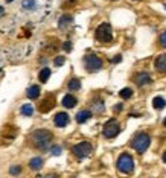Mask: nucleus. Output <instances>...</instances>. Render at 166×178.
<instances>
[{
    "instance_id": "10",
    "label": "nucleus",
    "mask_w": 166,
    "mask_h": 178,
    "mask_svg": "<svg viewBox=\"0 0 166 178\" xmlns=\"http://www.w3.org/2000/svg\"><path fill=\"white\" fill-rule=\"evenodd\" d=\"M53 123L58 127V128H63L69 123V114L67 113H58L55 117H53Z\"/></svg>"
},
{
    "instance_id": "14",
    "label": "nucleus",
    "mask_w": 166,
    "mask_h": 178,
    "mask_svg": "<svg viewBox=\"0 0 166 178\" xmlns=\"http://www.w3.org/2000/svg\"><path fill=\"white\" fill-rule=\"evenodd\" d=\"M90 117H91V113H90L88 110H83V111H79V113L76 114V122H78V123H84V122H87Z\"/></svg>"
},
{
    "instance_id": "8",
    "label": "nucleus",
    "mask_w": 166,
    "mask_h": 178,
    "mask_svg": "<svg viewBox=\"0 0 166 178\" xmlns=\"http://www.w3.org/2000/svg\"><path fill=\"white\" fill-rule=\"evenodd\" d=\"M53 107H55V96L53 94H49V96H46L43 99V102L38 105V110H40V113H47Z\"/></svg>"
},
{
    "instance_id": "9",
    "label": "nucleus",
    "mask_w": 166,
    "mask_h": 178,
    "mask_svg": "<svg viewBox=\"0 0 166 178\" xmlns=\"http://www.w3.org/2000/svg\"><path fill=\"white\" fill-rule=\"evenodd\" d=\"M134 82H136L139 87H145V85L151 84V75L146 73V72H142V73H139V75L134 76Z\"/></svg>"
},
{
    "instance_id": "22",
    "label": "nucleus",
    "mask_w": 166,
    "mask_h": 178,
    "mask_svg": "<svg viewBox=\"0 0 166 178\" xmlns=\"http://www.w3.org/2000/svg\"><path fill=\"white\" fill-rule=\"evenodd\" d=\"M72 23V17L70 15H63L61 18H60V28L61 29H64L67 25H70Z\"/></svg>"
},
{
    "instance_id": "7",
    "label": "nucleus",
    "mask_w": 166,
    "mask_h": 178,
    "mask_svg": "<svg viewBox=\"0 0 166 178\" xmlns=\"http://www.w3.org/2000/svg\"><path fill=\"white\" fill-rule=\"evenodd\" d=\"M119 131H121V127H119V123L116 122V119H110V120L104 125V130H102L104 137H107V138L116 137V135L119 134Z\"/></svg>"
},
{
    "instance_id": "3",
    "label": "nucleus",
    "mask_w": 166,
    "mask_h": 178,
    "mask_svg": "<svg viewBox=\"0 0 166 178\" xmlns=\"http://www.w3.org/2000/svg\"><path fill=\"white\" fill-rule=\"evenodd\" d=\"M118 169L122 172V174H131L134 171V160L129 154L124 152L119 160H118Z\"/></svg>"
},
{
    "instance_id": "2",
    "label": "nucleus",
    "mask_w": 166,
    "mask_h": 178,
    "mask_svg": "<svg viewBox=\"0 0 166 178\" xmlns=\"http://www.w3.org/2000/svg\"><path fill=\"white\" fill-rule=\"evenodd\" d=\"M149 143H151V137H149V134H146V133L136 134L134 138L131 140V146H133L139 154H143V152L149 148Z\"/></svg>"
},
{
    "instance_id": "13",
    "label": "nucleus",
    "mask_w": 166,
    "mask_h": 178,
    "mask_svg": "<svg viewBox=\"0 0 166 178\" xmlns=\"http://www.w3.org/2000/svg\"><path fill=\"white\" fill-rule=\"evenodd\" d=\"M21 8H23V11H35L37 8H38V2L37 0H23L21 2Z\"/></svg>"
},
{
    "instance_id": "32",
    "label": "nucleus",
    "mask_w": 166,
    "mask_h": 178,
    "mask_svg": "<svg viewBox=\"0 0 166 178\" xmlns=\"http://www.w3.org/2000/svg\"><path fill=\"white\" fill-rule=\"evenodd\" d=\"M5 14V9H3V6H0V17Z\"/></svg>"
},
{
    "instance_id": "35",
    "label": "nucleus",
    "mask_w": 166,
    "mask_h": 178,
    "mask_svg": "<svg viewBox=\"0 0 166 178\" xmlns=\"http://www.w3.org/2000/svg\"><path fill=\"white\" fill-rule=\"evenodd\" d=\"M163 125H165V127H166V117H165V120H163Z\"/></svg>"
},
{
    "instance_id": "29",
    "label": "nucleus",
    "mask_w": 166,
    "mask_h": 178,
    "mask_svg": "<svg viewBox=\"0 0 166 178\" xmlns=\"http://www.w3.org/2000/svg\"><path fill=\"white\" fill-rule=\"evenodd\" d=\"M63 49H64L66 52H70V50H72V43H70V41H66V43L63 44Z\"/></svg>"
},
{
    "instance_id": "11",
    "label": "nucleus",
    "mask_w": 166,
    "mask_h": 178,
    "mask_svg": "<svg viewBox=\"0 0 166 178\" xmlns=\"http://www.w3.org/2000/svg\"><path fill=\"white\" fill-rule=\"evenodd\" d=\"M156 69L160 73H166V53H162L156 59Z\"/></svg>"
},
{
    "instance_id": "18",
    "label": "nucleus",
    "mask_w": 166,
    "mask_h": 178,
    "mask_svg": "<svg viewBox=\"0 0 166 178\" xmlns=\"http://www.w3.org/2000/svg\"><path fill=\"white\" fill-rule=\"evenodd\" d=\"M2 135H5L8 140H12V138L17 135V130L12 128V127H5V130L2 131Z\"/></svg>"
},
{
    "instance_id": "17",
    "label": "nucleus",
    "mask_w": 166,
    "mask_h": 178,
    "mask_svg": "<svg viewBox=\"0 0 166 178\" xmlns=\"http://www.w3.org/2000/svg\"><path fill=\"white\" fill-rule=\"evenodd\" d=\"M29 168H31L32 171H40L43 168V158H40V157L32 158V160L29 161Z\"/></svg>"
},
{
    "instance_id": "26",
    "label": "nucleus",
    "mask_w": 166,
    "mask_h": 178,
    "mask_svg": "<svg viewBox=\"0 0 166 178\" xmlns=\"http://www.w3.org/2000/svg\"><path fill=\"white\" fill-rule=\"evenodd\" d=\"M20 172H21V168H20V166H12V168L9 169V174H11V175H18Z\"/></svg>"
},
{
    "instance_id": "25",
    "label": "nucleus",
    "mask_w": 166,
    "mask_h": 178,
    "mask_svg": "<svg viewBox=\"0 0 166 178\" xmlns=\"http://www.w3.org/2000/svg\"><path fill=\"white\" fill-rule=\"evenodd\" d=\"M50 154H52V155H60V154H61V146H58V145L52 146V148H50Z\"/></svg>"
},
{
    "instance_id": "24",
    "label": "nucleus",
    "mask_w": 166,
    "mask_h": 178,
    "mask_svg": "<svg viewBox=\"0 0 166 178\" xmlns=\"http://www.w3.org/2000/svg\"><path fill=\"white\" fill-rule=\"evenodd\" d=\"M119 96H121L122 99H129V97L133 96V90L131 89H122L121 90V93H119Z\"/></svg>"
},
{
    "instance_id": "33",
    "label": "nucleus",
    "mask_w": 166,
    "mask_h": 178,
    "mask_svg": "<svg viewBox=\"0 0 166 178\" xmlns=\"http://www.w3.org/2000/svg\"><path fill=\"white\" fill-rule=\"evenodd\" d=\"M46 178H58V177H56V175H47Z\"/></svg>"
},
{
    "instance_id": "31",
    "label": "nucleus",
    "mask_w": 166,
    "mask_h": 178,
    "mask_svg": "<svg viewBox=\"0 0 166 178\" xmlns=\"http://www.w3.org/2000/svg\"><path fill=\"white\" fill-rule=\"evenodd\" d=\"M121 110H122V104H118V105L114 107V111H118V113H119Z\"/></svg>"
},
{
    "instance_id": "21",
    "label": "nucleus",
    "mask_w": 166,
    "mask_h": 178,
    "mask_svg": "<svg viewBox=\"0 0 166 178\" xmlns=\"http://www.w3.org/2000/svg\"><path fill=\"white\" fill-rule=\"evenodd\" d=\"M21 114H23V116H32V114H34V107H32L31 104H25V105L21 107Z\"/></svg>"
},
{
    "instance_id": "16",
    "label": "nucleus",
    "mask_w": 166,
    "mask_h": 178,
    "mask_svg": "<svg viewBox=\"0 0 166 178\" xmlns=\"http://www.w3.org/2000/svg\"><path fill=\"white\" fill-rule=\"evenodd\" d=\"M152 107H154L156 110H162V108H165L166 107L165 97H162V96H156V97L152 99Z\"/></svg>"
},
{
    "instance_id": "36",
    "label": "nucleus",
    "mask_w": 166,
    "mask_h": 178,
    "mask_svg": "<svg viewBox=\"0 0 166 178\" xmlns=\"http://www.w3.org/2000/svg\"><path fill=\"white\" fill-rule=\"evenodd\" d=\"M6 2H12V0H6Z\"/></svg>"
},
{
    "instance_id": "6",
    "label": "nucleus",
    "mask_w": 166,
    "mask_h": 178,
    "mask_svg": "<svg viewBox=\"0 0 166 178\" xmlns=\"http://www.w3.org/2000/svg\"><path fill=\"white\" fill-rule=\"evenodd\" d=\"M84 66L88 72H98V70L102 69V61L96 55H87L84 58Z\"/></svg>"
},
{
    "instance_id": "28",
    "label": "nucleus",
    "mask_w": 166,
    "mask_h": 178,
    "mask_svg": "<svg viewBox=\"0 0 166 178\" xmlns=\"http://www.w3.org/2000/svg\"><path fill=\"white\" fill-rule=\"evenodd\" d=\"M159 41H160V46H163V47H166V32H163V34L160 35V38H159Z\"/></svg>"
},
{
    "instance_id": "30",
    "label": "nucleus",
    "mask_w": 166,
    "mask_h": 178,
    "mask_svg": "<svg viewBox=\"0 0 166 178\" xmlns=\"http://www.w3.org/2000/svg\"><path fill=\"white\" fill-rule=\"evenodd\" d=\"M121 59H122V58H121V55H116V56L111 59V62H113V64H116V62H121Z\"/></svg>"
},
{
    "instance_id": "4",
    "label": "nucleus",
    "mask_w": 166,
    "mask_h": 178,
    "mask_svg": "<svg viewBox=\"0 0 166 178\" xmlns=\"http://www.w3.org/2000/svg\"><path fill=\"white\" fill-rule=\"evenodd\" d=\"M113 38V31H111V26L108 23H102L98 26L96 29V40L101 41V43H108L111 41Z\"/></svg>"
},
{
    "instance_id": "34",
    "label": "nucleus",
    "mask_w": 166,
    "mask_h": 178,
    "mask_svg": "<svg viewBox=\"0 0 166 178\" xmlns=\"http://www.w3.org/2000/svg\"><path fill=\"white\" fill-rule=\"evenodd\" d=\"M163 161H165V163H166V152H165V154H163Z\"/></svg>"
},
{
    "instance_id": "37",
    "label": "nucleus",
    "mask_w": 166,
    "mask_h": 178,
    "mask_svg": "<svg viewBox=\"0 0 166 178\" xmlns=\"http://www.w3.org/2000/svg\"><path fill=\"white\" fill-rule=\"evenodd\" d=\"M0 73H2V70H0Z\"/></svg>"
},
{
    "instance_id": "19",
    "label": "nucleus",
    "mask_w": 166,
    "mask_h": 178,
    "mask_svg": "<svg viewBox=\"0 0 166 178\" xmlns=\"http://www.w3.org/2000/svg\"><path fill=\"white\" fill-rule=\"evenodd\" d=\"M79 89H81V81L78 78H72L69 81V90L75 91V90H79Z\"/></svg>"
},
{
    "instance_id": "1",
    "label": "nucleus",
    "mask_w": 166,
    "mask_h": 178,
    "mask_svg": "<svg viewBox=\"0 0 166 178\" xmlns=\"http://www.w3.org/2000/svg\"><path fill=\"white\" fill-rule=\"evenodd\" d=\"M31 140H32L34 146H37L38 149H46L52 142V133L47 130H37L32 133Z\"/></svg>"
},
{
    "instance_id": "23",
    "label": "nucleus",
    "mask_w": 166,
    "mask_h": 178,
    "mask_svg": "<svg viewBox=\"0 0 166 178\" xmlns=\"http://www.w3.org/2000/svg\"><path fill=\"white\" fill-rule=\"evenodd\" d=\"M93 110H95L96 113H102V111L105 110V107H104V102H102V100H96V102L93 104Z\"/></svg>"
},
{
    "instance_id": "5",
    "label": "nucleus",
    "mask_w": 166,
    "mask_h": 178,
    "mask_svg": "<svg viewBox=\"0 0 166 178\" xmlns=\"http://www.w3.org/2000/svg\"><path fill=\"white\" fill-rule=\"evenodd\" d=\"M91 151H93V148H91V145H90L88 142H81V143H78V145H75V146L72 148V152H73L75 157H78V158H85V157H88V155L91 154Z\"/></svg>"
},
{
    "instance_id": "15",
    "label": "nucleus",
    "mask_w": 166,
    "mask_h": 178,
    "mask_svg": "<svg viewBox=\"0 0 166 178\" xmlns=\"http://www.w3.org/2000/svg\"><path fill=\"white\" fill-rule=\"evenodd\" d=\"M40 87L38 85H31L29 89H28V91H26V94H28V97L29 99H37L38 96H40Z\"/></svg>"
},
{
    "instance_id": "12",
    "label": "nucleus",
    "mask_w": 166,
    "mask_h": 178,
    "mask_svg": "<svg viewBox=\"0 0 166 178\" xmlns=\"http://www.w3.org/2000/svg\"><path fill=\"white\" fill-rule=\"evenodd\" d=\"M76 104H78V100H76V97H75L73 94H66V96L63 97V105H64L66 108H73Z\"/></svg>"
},
{
    "instance_id": "20",
    "label": "nucleus",
    "mask_w": 166,
    "mask_h": 178,
    "mask_svg": "<svg viewBox=\"0 0 166 178\" xmlns=\"http://www.w3.org/2000/svg\"><path fill=\"white\" fill-rule=\"evenodd\" d=\"M38 78H40V81H41V82H47V79L50 78V69L44 67V69H43L41 72H40Z\"/></svg>"
},
{
    "instance_id": "27",
    "label": "nucleus",
    "mask_w": 166,
    "mask_h": 178,
    "mask_svg": "<svg viewBox=\"0 0 166 178\" xmlns=\"http://www.w3.org/2000/svg\"><path fill=\"white\" fill-rule=\"evenodd\" d=\"M64 61H66V58H64V56H56L53 62H55V66H63V64H64Z\"/></svg>"
}]
</instances>
